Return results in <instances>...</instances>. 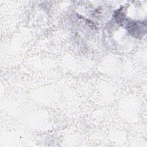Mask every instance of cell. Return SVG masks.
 Returning a JSON list of instances; mask_svg holds the SVG:
<instances>
[{"mask_svg":"<svg viewBox=\"0 0 147 147\" xmlns=\"http://www.w3.org/2000/svg\"><path fill=\"white\" fill-rule=\"evenodd\" d=\"M128 28H129V31L136 37L139 36L143 32V26L140 23H131Z\"/></svg>","mask_w":147,"mask_h":147,"instance_id":"cell-1","label":"cell"}]
</instances>
